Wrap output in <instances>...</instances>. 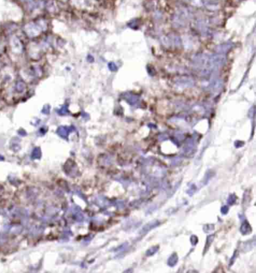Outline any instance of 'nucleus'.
Wrapping results in <instances>:
<instances>
[{"mask_svg": "<svg viewBox=\"0 0 256 273\" xmlns=\"http://www.w3.org/2000/svg\"><path fill=\"white\" fill-rule=\"evenodd\" d=\"M72 128H70V127H65V126H62V127H59L58 129H57V134L62 136V138L64 139H66L68 137V134L71 131Z\"/></svg>", "mask_w": 256, "mask_h": 273, "instance_id": "f257e3e1", "label": "nucleus"}, {"mask_svg": "<svg viewBox=\"0 0 256 273\" xmlns=\"http://www.w3.org/2000/svg\"><path fill=\"white\" fill-rule=\"evenodd\" d=\"M41 155V149H40L39 148H35V149L32 151V158L33 159L40 158Z\"/></svg>", "mask_w": 256, "mask_h": 273, "instance_id": "f03ea898", "label": "nucleus"}, {"mask_svg": "<svg viewBox=\"0 0 256 273\" xmlns=\"http://www.w3.org/2000/svg\"><path fill=\"white\" fill-rule=\"evenodd\" d=\"M67 113H68V109H67V107L64 106V107L61 109V110H60L59 113H60V114H62V115H64V114H66Z\"/></svg>", "mask_w": 256, "mask_h": 273, "instance_id": "7ed1b4c3", "label": "nucleus"}, {"mask_svg": "<svg viewBox=\"0 0 256 273\" xmlns=\"http://www.w3.org/2000/svg\"><path fill=\"white\" fill-rule=\"evenodd\" d=\"M42 112H43L44 113H45V114L49 113H50V106L48 107V108H46V106H44V109H43Z\"/></svg>", "mask_w": 256, "mask_h": 273, "instance_id": "20e7f679", "label": "nucleus"}, {"mask_svg": "<svg viewBox=\"0 0 256 273\" xmlns=\"http://www.w3.org/2000/svg\"><path fill=\"white\" fill-rule=\"evenodd\" d=\"M1 160H4V158H3V157H2L1 155H0V161Z\"/></svg>", "mask_w": 256, "mask_h": 273, "instance_id": "39448f33", "label": "nucleus"}]
</instances>
